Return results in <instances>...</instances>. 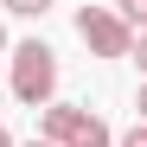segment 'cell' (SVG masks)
I'll return each mask as SVG.
<instances>
[{
	"label": "cell",
	"mask_w": 147,
	"mask_h": 147,
	"mask_svg": "<svg viewBox=\"0 0 147 147\" xmlns=\"http://www.w3.org/2000/svg\"><path fill=\"white\" fill-rule=\"evenodd\" d=\"M13 96L26 109H45L58 96V51L45 38H19L13 45Z\"/></svg>",
	"instance_id": "1"
},
{
	"label": "cell",
	"mask_w": 147,
	"mask_h": 147,
	"mask_svg": "<svg viewBox=\"0 0 147 147\" xmlns=\"http://www.w3.org/2000/svg\"><path fill=\"white\" fill-rule=\"evenodd\" d=\"M77 38L90 45V58H128L134 32L115 19V7H77Z\"/></svg>",
	"instance_id": "2"
},
{
	"label": "cell",
	"mask_w": 147,
	"mask_h": 147,
	"mask_svg": "<svg viewBox=\"0 0 147 147\" xmlns=\"http://www.w3.org/2000/svg\"><path fill=\"white\" fill-rule=\"evenodd\" d=\"M90 121H96V115H90L83 102H45V109H38V141H51V147H70V141L90 128Z\"/></svg>",
	"instance_id": "3"
},
{
	"label": "cell",
	"mask_w": 147,
	"mask_h": 147,
	"mask_svg": "<svg viewBox=\"0 0 147 147\" xmlns=\"http://www.w3.org/2000/svg\"><path fill=\"white\" fill-rule=\"evenodd\" d=\"M115 19L128 32H147V0H115Z\"/></svg>",
	"instance_id": "4"
},
{
	"label": "cell",
	"mask_w": 147,
	"mask_h": 147,
	"mask_svg": "<svg viewBox=\"0 0 147 147\" xmlns=\"http://www.w3.org/2000/svg\"><path fill=\"white\" fill-rule=\"evenodd\" d=\"M70 147H115V134H109V121L96 115V121H90V128H83L77 141H70Z\"/></svg>",
	"instance_id": "5"
},
{
	"label": "cell",
	"mask_w": 147,
	"mask_h": 147,
	"mask_svg": "<svg viewBox=\"0 0 147 147\" xmlns=\"http://www.w3.org/2000/svg\"><path fill=\"white\" fill-rule=\"evenodd\" d=\"M0 7H7L13 19H45V13H51V0H0Z\"/></svg>",
	"instance_id": "6"
},
{
	"label": "cell",
	"mask_w": 147,
	"mask_h": 147,
	"mask_svg": "<svg viewBox=\"0 0 147 147\" xmlns=\"http://www.w3.org/2000/svg\"><path fill=\"white\" fill-rule=\"evenodd\" d=\"M115 147H147V128H141V121H134V128H128V134H121Z\"/></svg>",
	"instance_id": "7"
},
{
	"label": "cell",
	"mask_w": 147,
	"mask_h": 147,
	"mask_svg": "<svg viewBox=\"0 0 147 147\" xmlns=\"http://www.w3.org/2000/svg\"><path fill=\"white\" fill-rule=\"evenodd\" d=\"M128 58H134V64L147 70V32H134V51H128Z\"/></svg>",
	"instance_id": "8"
},
{
	"label": "cell",
	"mask_w": 147,
	"mask_h": 147,
	"mask_svg": "<svg viewBox=\"0 0 147 147\" xmlns=\"http://www.w3.org/2000/svg\"><path fill=\"white\" fill-rule=\"evenodd\" d=\"M134 109H141V128H147V83H141V96H134Z\"/></svg>",
	"instance_id": "9"
},
{
	"label": "cell",
	"mask_w": 147,
	"mask_h": 147,
	"mask_svg": "<svg viewBox=\"0 0 147 147\" xmlns=\"http://www.w3.org/2000/svg\"><path fill=\"white\" fill-rule=\"evenodd\" d=\"M0 147H13V128H7V121H0Z\"/></svg>",
	"instance_id": "10"
},
{
	"label": "cell",
	"mask_w": 147,
	"mask_h": 147,
	"mask_svg": "<svg viewBox=\"0 0 147 147\" xmlns=\"http://www.w3.org/2000/svg\"><path fill=\"white\" fill-rule=\"evenodd\" d=\"M13 147H51V141H13Z\"/></svg>",
	"instance_id": "11"
},
{
	"label": "cell",
	"mask_w": 147,
	"mask_h": 147,
	"mask_svg": "<svg viewBox=\"0 0 147 147\" xmlns=\"http://www.w3.org/2000/svg\"><path fill=\"white\" fill-rule=\"evenodd\" d=\"M0 51H7V26H0Z\"/></svg>",
	"instance_id": "12"
}]
</instances>
